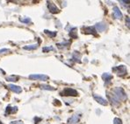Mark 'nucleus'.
<instances>
[{
  "instance_id": "f257e3e1",
  "label": "nucleus",
  "mask_w": 130,
  "mask_h": 124,
  "mask_svg": "<svg viewBox=\"0 0 130 124\" xmlns=\"http://www.w3.org/2000/svg\"><path fill=\"white\" fill-rule=\"evenodd\" d=\"M113 93L120 101H126L127 98V93H126V92L124 91V89L122 87H115L113 89Z\"/></svg>"
},
{
  "instance_id": "f03ea898",
  "label": "nucleus",
  "mask_w": 130,
  "mask_h": 124,
  "mask_svg": "<svg viewBox=\"0 0 130 124\" xmlns=\"http://www.w3.org/2000/svg\"><path fill=\"white\" fill-rule=\"evenodd\" d=\"M60 94L62 95V96H74V97H76L78 95V93H77V91L75 90V89L70 88V87H66V88H64L63 90L60 93Z\"/></svg>"
},
{
  "instance_id": "7ed1b4c3",
  "label": "nucleus",
  "mask_w": 130,
  "mask_h": 124,
  "mask_svg": "<svg viewBox=\"0 0 130 124\" xmlns=\"http://www.w3.org/2000/svg\"><path fill=\"white\" fill-rule=\"evenodd\" d=\"M112 71L115 72L117 73V75L120 76H125L126 74L127 73V67H126L124 65H120V66H115V67L112 68Z\"/></svg>"
},
{
  "instance_id": "20e7f679",
  "label": "nucleus",
  "mask_w": 130,
  "mask_h": 124,
  "mask_svg": "<svg viewBox=\"0 0 130 124\" xmlns=\"http://www.w3.org/2000/svg\"><path fill=\"white\" fill-rule=\"evenodd\" d=\"M29 79L32 81H46L49 79V77L46 74H31L29 75Z\"/></svg>"
},
{
  "instance_id": "39448f33",
  "label": "nucleus",
  "mask_w": 130,
  "mask_h": 124,
  "mask_svg": "<svg viewBox=\"0 0 130 124\" xmlns=\"http://www.w3.org/2000/svg\"><path fill=\"white\" fill-rule=\"evenodd\" d=\"M47 8H48L49 11H50L51 13H53V14H56V13L60 12L59 8L54 3H52V2H47Z\"/></svg>"
},
{
  "instance_id": "423d86ee",
  "label": "nucleus",
  "mask_w": 130,
  "mask_h": 124,
  "mask_svg": "<svg viewBox=\"0 0 130 124\" xmlns=\"http://www.w3.org/2000/svg\"><path fill=\"white\" fill-rule=\"evenodd\" d=\"M106 95H107V98L110 100V102H112V104L113 105H119L120 103V100L117 98V97L114 95L113 93H106Z\"/></svg>"
},
{
  "instance_id": "0eeeda50",
  "label": "nucleus",
  "mask_w": 130,
  "mask_h": 124,
  "mask_svg": "<svg viewBox=\"0 0 130 124\" xmlns=\"http://www.w3.org/2000/svg\"><path fill=\"white\" fill-rule=\"evenodd\" d=\"M106 24L104 22H99V23H97L96 24H95V30H96L97 32H104L105 30L106 29Z\"/></svg>"
},
{
  "instance_id": "6e6552de",
  "label": "nucleus",
  "mask_w": 130,
  "mask_h": 124,
  "mask_svg": "<svg viewBox=\"0 0 130 124\" xmlns=\"http://www.w3.org/2000/svg\"><path fill=\"white\" fill-rule=\"evenodd\" d=\"M93 98L95 99V101H96L98 103L103 105V106H106V105L108 104L107 101H106V99L102 98V97L99 96V95H97V94H93Z\"/></svg>"
},
{
  "instance_id": "1a4fd4ad",
  "label": "nucleus",
  "mask_w": 130,
  "mask_h": 124,
  "mask_svg": "<svg viewBox=\"0 0 130 124\" xmlns=\"http://www.w3.org/2000/svg\"><path fill=\"white\" fill-rule=\"evenodd\" d=\"M83 32L85 34H92L93 36H97V31L95 30L94 27H91V26L85 27L83 29Z\"/></svg>"
},
{
  "instance_id": "9d476101",
  "label": "nucleus",
  "mask_w": 130,
  "mask_h": 124,
  "mask_svg": "<svg viewBox=\"0 0 130 124\" xmlns=\"http://www.w3.org/2000/svg\"><path fill=\"white\" fill-rule=\"evenodd\" d=\"M112 11H113V17L114 18H115L116 19H121L123 15H122V13L119 9V7L114 6L113 9H112Z\"/></svg>"
},
{
  "instance_id": "9b49d317",
  "label": "nucleus",
  "mask_w": 130,
  "mask_h": 124,
  "mask_svg": "<svg viewBox=\"0 0 130 124\" xmlns=\"http://www.w3.org/2000/svg\"><path fill=\"white\" fill-rule=\"evenodd\" d=\"M79 120H80V115H78L77 114H73V115L69 119L68 124H77Z\"/></svg>"
},
{
  "instance_id": "f8f14e48",
  "label": "nucleus",
  "mask_w": 130,
  "mask_h": 124,
  "mask_svg": "<svg viewBox=\"0 0 130 124\" xmlns=\"http://www.w3.org/2000/svg\"><path fill=\"white\" fill-rule=\"evenodd\" d=\"M8 87L11 89L12 92L14 93H20L22 92V88L20 87H19V86L17 85H14V84H9L8 85Z\"/></svg>"
},
{
  "instance_id": "ddd939ff",
  "label": "nucleus",
  "mask_w": 130,
  "mask_h": 124,
  "mask_svg": "<svg viewBox=\"0 0 130 124\" xmlns=\"http://www.w3.org/2000/svg\"><path fill=\"white\" fill-rule=\"evenodd\" d=\"M18 111V107H11V106H7L6 109H5V113H6V115L13 113H16Z\"/></svg>"
},
{
  "instance_id": "4468645a",
  "label": "nucleus",
  "mask_w": 130,
  "mask_h": 124,
  "mask_svg": "<svg viewBox=\"0 0 130 124\" xmlns=\"http://www.w3.org/2000/svg\"><path fill=\"white\" fill-rule=\"evenodd\" d=\"M70 36L71 38H73V39H77L78 38V36H77V28H76V27H74V28H72L71 30H70Z\"/></svg>"
},
{
  "instance_id": "2eb2a0df",
  "label": "nucleus",
  "mask_w": 130,
  "mask_h": 124,
  "mask_svg": "<svg viewBox=\"0 0 130 124\" xmlns=\"http://www.w3.org/2000/svg\"><path fill=\"white\" fill-rule=\"evenodd\" d=\"M102 79L104 80L105 81H110L112 79V75L108 73V72H104V73L102 74Z\"/></svg>"
},
{
  "instance_id": "dca6fc26",
  "label": "nucleus",
  "mask_w": 130,
  "mask_h": 124,
  "mask_svg": "<svg viewBox=\"0 0 130 124\" xmlns=\"http://www.w3.org/2000/svg\"><path fill=\"white\" fill-rule=\"evenodd\" d=\"M39 45L38 44H34V45H25L23 48L25 50H35V49L38 48Z\"/></svg>"
},
{
  "instance_id": "f3484780",
  "label": "nucleus",
  "mask_w": 130,
  "mask_h": 124,
  "mask_svg": "<svg viewBox=\"0 0 130 124\" xmlns=\"http://www.w3.org/2000/svg\"><path fill=\"white\" fill-rule=\"evenodd\" d=\"M80 59H81V54H80L79 53L75 52V53H73V60H75L76 62H78V63L81 62V60H80Z\"/></svg>"
},
{
  "instance_id": "a211bd4d",
  "label": "nucleus",
  "mask_w": 130,
  "mask_h": 124,
  "mask_svg": "<svg viewBox=\"0 0 130 124\" xmlns=\"http://www.w3.org/2000/svg\"><path fill=\"white\" fill-rule=\"evenodd\" d=\"M44 32H45L46 34H47V35H48L50 38L55 37V36H56V34H57L56 32H50V31H48V30H44Z\"/></svg>"
},
{
  "instance_id": "6ab92c4d",
  "label": "nucleus",
  "mask_w": 130,
  "mask_h": 124,
  "mask_svg": "<svg viewBox=\"0 0 130 124\" xmlns=\"http://www.w3.org/2000/svg\"><path fill=\"white\" fill-rule=\"evenodd\" d=\"M70 45V42L69 41H66V42H62V43H58L57 44V46L59 48H62V47H67Z\"/></svg>"
},
{
  "instance_id": "aec40b11",
  "label": "nucleus",
  "mask_w": 130,
  "mask_h": 124,
  "mask_svg": "<svg viewBox=\"0 0 130 124\" xmlns=\"http://www.w3.org/2000/svg\"><path fill=\"white\" fill-rule=\"evenodd\" d=\"M41 87L42 89H45V90H49V91H54L55 90V87H51V86H48V85H41Z\"/></svg>"
},
{
  "instance_id": "412c9836",
  "label": "nucleus",
  "mask_w": 130,
  "mask_h": 124,
  "mask_svg": "<svg viewBox=\"0 0 130 124\" xmlns=\"http://www.w3.org/2000/svg\"><path fill=\"white\" fill-rule=\"evenodd\" d=\"M6 81H18V77L17 76H8V77L6 78Z\"/></svg>"
},
{
  "instance_id": "4be33fe9",
  "label": "nucleus",
  "mask_w": 130,
  "mask_h": 124,
  "mask_svg": "<svg viewBox=\"0 0 130 124\" xmlns=\"http://www.w3.org/2000/svg\"><path fill=\"white\" fill-rule=\"evenodd\" d=\"M49 51H54V47L53 46H45L42 48L43 53H48Z\"/></svg>"
},
{
  "instance_id": "5701e85b",
  "label": "nucleus",
  "mask_w": 130,
  "mask_h": 124,
  "mask_svg": "<svg viewBox=\"0 0 130 124\" xmlns=\"http://www.w3.org/2000/svg\"><path fill=\"white\" fill-rule=\"evenodd\" d=\"M20 21H21V22L25 23V24H29V23H31V19H30L29 18H20Z\"/></svg>"
},
{
  "instance_id": "b1692460",
  "label": "nucleus",
  "mask_w": 130,
  "mask_h": 124,
  "mask_svg": "<svg viewBox=\"0 0 130 124\" xmlns=\"http://www.w3.org/2000/svg\"><path fill=\"white\" fill-rule=\"evenodd\" d=\"M113 124H122V121L120 118H114L113 119Z\"/></svg>"
},
{
  "instance_id": "393cba45",
  "label": "nucleus",
  "mask_w": 130,
  "mask_h": 124,
  "mask_svg": "<svg viewBox=\"0 0 130 124\" xmlns=\"http://www.w3.org/2000/svg\"><path fill=\"white\" fill-rule=\"evenodd\" d=\"M10 124H24V122H23L21 120H19V121H11Z\"/></svg>"
},
{
  "instance_id": "a878e982",
  "label": "nucleus",
  "mask_w": 130,
  "mask_h": 124,
  "mask_svg": "<svg viewBox=\"0 0 130 124\" xmlns=\"http://www.w3.org/2000/svg\"><path fill=\"white\" fill-rule=\"evenodd\" d=\"M126 24L127 26V28H129V16H127V18H126Z\"/></svg>"
},
{
  "instance_id": "bb28decb",
  "label": "nucleus",
  "mask_w": 130,
  "mask_h": 124,
  "mask_svg": "<svg viewBox=\"0 0 130 124\" xmlns=\"http://www.w3.org/2000/svg\"><path fill=\"white\" fill-rule=\"evenodd\" d=\"M9 49H6V48H4V49H1L0 50V53H5V52H9Z\"/></svg>"
},
{
  "instance_id": "cd10ccee",
  "label": "nucleus",
  "mask_w": 130,
  "mask_h": 124,
  "mask_svg": "<svg viewBox=\"0 0 130 124\" xmlns=\"http://www.w3.org/2000/svg\"><path fill=\"white\" fill-rule=\"evenodd\" d=\"M120 3L121 4V5H126V4H127V5H129V1H120Z\"/></svg>"
},
{
  "instance_id": "c85d7f7f",
  "label": "nucleus",
  "mask_w": 130,
  "mask_h": 124,
  "mask_svg": "<svg viewBox=\"0 0 130 124\" xmlns=\"http://www.w3.org/2000/svg\"><path fill=\"white\" fill-rule=\"evenodd\" d=\"M58 101H59V100H55V104H57V105H59V106H60V105H61V102H59Z\"/></svg>"
},
{
  "instance_id": "c756f323",
  "label": "nucleus",
  "mask_w": 130,
  "mask_h": 124,
  "mask_svg": "<svg viewBox=\"0 0 130 124\" xmlns=\"http://www.w3.org/2000/svg\"><path fill=\"white\" fill-rule=\"evenodd\" d=\"M0 124H3V123H2V122H1V121H0Z\"/></svg>"
}]
</instances>
